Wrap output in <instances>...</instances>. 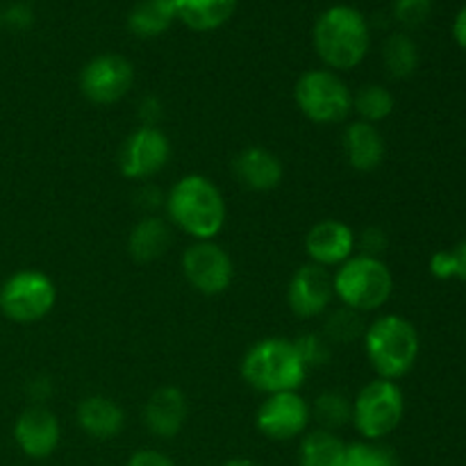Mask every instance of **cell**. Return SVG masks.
I'll list each match as a JSON object with an SVG mask.
<instances>
[{"label":"cell","mask_w":466,"mask_h":466,"mask_svg":"<svg viewBox=\"0 0 466 466\" xmlns=\"http://www.w3.org/2000/svg\"><path fill=\"white\" fill-rule=\"evenodd\" d=\"M360 246H362V255L380 258L382 250L387 248V235L380 230V228H367L364 235L360 237Z\"/></svg>","instance_id":"1f68e13d"},{"label":"cell","mask_w":466,"mask_h":466,"mask_svg":"<svg viewBox=\"0 0 466 466\" xmlns=\"http://www.w3.org/2000/svg\"><path fill=\"white\" fill-rule=\"evenodd\" d=\"M355 246V232L337 218H323L305 235V253L312 264L323 268L341 267L346 259L353 258Z\"/></svg>","instance_id":"9a60e30c"},{"label":"cell","mask_w":466,"mask_h":466,"mask_svg":"<svg viewBox=\"0 0 466 466\" xmlns=\"http://www.w3.org/2000/svg\"><path fill=\"white\" fill-rule=\"evenodd\" d=\"M232 171L241 187L250 191H271L282 182L285 168L278 155L262 146H250L244 148L232 162Z\"/></svg>","instance_id":"e0dca14e"},{"label":"cell","mask_w":466,"mask_h":466,"mask_svg":"<svg viewBox=\"0 0 466 466\" xmlns=\"http://www.w3.org/2000/svg\"><path fill=\"white\" fill-rule=\"evenodd\" d=\"M59 437V421L50 410L44 405H32L23 410L21 417L14 423V441L18 449L32 460H46L57 451Z\"/></svg>","instance_id":"5bb4252c"},{"label":"cell","mask_w":466,"mask_h":466,"mask_svg":"<svg viewBox=\"0 0 466 466\" xmlns=\"http://www.w3.org/2000/svg\"><path fill=\"white\" fill-rule=\"evenodd\" d=\"M32 391H35V396L39 400H44V396L50 391V385L46 378H36V380H32Z\"/></svg>","instance_id":"f35d334b"},{"label":"cell","mask_w":466,"mask_h":466,"mask_svg":"<svg viewBox=\"0 0 466 466\" xmlns=\"http://www.w3.org/2000/svg\"><path fill=\"white\" fill-rule=\"evenodd\" d=\"M453 36H455V41L460 44V48L466 50V7L460 9V14L455 16Z\"/></svg>","instance_id":"8d00e7d4"},{"label":"cell","mask_w":466,"mask_h":466,"mask_svg":"<svg viewBox=\"0 0 466 466\" xmlns=\"http://www.w3.org/2000/svg\"><path fill=\"white\" fill-rule=\"evenodd\" d=\"M57 300L55 282L36 268H23L0 287V312L14 323H35L48 317Z\"/></svg>","instance_id":"ba28073f"},{"label":"cell","mask_w":466,"mask_h":466,"mask_svg":"<svg viewBox=\"0 0 466 466\" xmlns=\"http://www.w3.org/2000/svg\"><path fill=\"white\" fill-rule=\"evenodd\" d=\"M159 116H162V103H159L157 98L148 96V98L141 100V103H139V118L144 121V126L155 127V123L159 121Z\"/></svg>","instance_id":"e575fe53"},{"label":"cell","mask_w":466,"mask_h":466,"mask_svg":"<svg viewBox=\"0 0 466 466\" xmlns=\"http://www.w3.org/2000/svg\"><path fill=\"white\" fill-rule=\"evenodd\" d=\"M371 46V30L362 12L335 5L317 18L314 48L330 71H350L364 62Z\"/></svg>","instance_id":"7a4b0ae2"},{"label":"cell","mask_w":466,"mask_h":466,"mask_svg":"<svg viewBox=\"0 0 466 466\" xmlns=\"http://www.w3.org/2000/svg\"><path fill=\"white\" fill-rule=\"evenodd\" d=\"M346 444L330 431H314L300 444V466H344Z\"/></svg>","instance_id":"603a6c76"},{"label":"cell","mask_w":466,"mask_h":466,"mask_svg":"<svg viewBox=\"0 0 466 466\" xmlns=\"http://www.w3.org/2000/svg\"><path fill=\"white\" fill-rule=\"evenodd\" d=\"M296 350L303 358L305 367H319V364H326L330 360V346L326 339H321L319 335H303L294 341Z\"/></svg>","instance_id":"f546056e"},{"label":"cell","mask_w":466,"mask_h":466,"mask_svg":"<svg viewBox=\"0 0 466 466\" xmlns=\"http://www.w3.org/2000/svg\"><path fill=\"white\" fill-rule=\"evenodd\" d=\"M77 426L94 440H114L126 426V412L107 396H86L77 405Z\"/></svg>","instance_id":"d6986e66"},{"label":"cell","mask_w":466,"mask_h":466,"mask_svg":"<svg viewBox=\"0 0 466 466\" xmlns=\"http://www.w3.org/2000/svg\"><path fill=\"white\" fill-rule=\"evenodd\" d=\"M168 246H171V228L159 217H144L141 221H137L130 232V239H127V250H130L132 259L141 264L159 259L167 253Z\"/></svg>","instance_id":"ffe728a7"},{"label":"cell","mask_w":466,"mask_h":466,"mask_svg":"<svg viewBox=\"0 0 466 466\" xmlns=\"http://www.w3.org/2000/svg\"><path fill=\"white\" fill-rule=\"evenodd\" d=\"M344 466H399V458L380 441H355L346 444Z\"/></svg>","instance_id":"4316f807"},{"label":"cell","mask_w":466,"mask_h":466,"mask_svg":"<svg viewBox=\"0 0 466 466\" xmlns=\"http://www.w3.org/2000/svg\"><path fill=\"white\" fill-rule=\"evenodd\" d=\"M312 414L317 421L321 423L323 431H335V428L346 426L353 419V403L346 399L339 391H323L317 400H314Z\"/></svg>","instance_id":"484cf974"},{"label":"cell","mask_w":466,"mask_h":466,"mask_svg":"<svg viewBox=\"0 0 466 466\" xmlns=\"http://www.w3.org/2000/svg\"><path fill=\"white\" fill-rule=\"evenodd\" d=\"M335 296L344 308L355 312H373L394 294V276L380 258L353 255L332 276Z\"/></svg>","instance_id":"5b68a950"},{"label":"cell","mask_w":466,"mask_h":466,"mask_svg":"<svg viewBox=\"0 0 466 466\" xmlns=\"http://www.w3.org/2000/svg\"><path fill=\"white\" fill-rule=\"evenodd\" d=\"M382 59H385V68L390 71L391 77L405 80V77H410L417 71L419 48L410 35H405V32H394V35L385 41Z\"/></svg>","instance_id":"cb8c5ba5"},{"label":"cell","mask_w":466,"mask_h":466,"mask_svg":"<svg viewBox=\"0 0 466 466\" xmlns=\"http://www.w3.org/2000/svg\"><path fill=\"white\" fill-rule=\"evenodd\" d=\"M241 376L253 390L262 394H282L296 391L308 376L303 358L296 344L282 337H268L250 346L241 360Z\"/></svg>","instance_id":"3957f363"},{"label":"cell","mask_w":466,"mask_h":466,"mask_svg":"<svg viewBox=\"0 0 466 466\" xmlns=\"http://www.w3.org/2000/svg\"><path fill=\"white\" fill-rule=\"evenodd\" d=\"M405 399L394 380L376 378L353 400V426L367 441H380L403 421Z\"/></svg>","instance_id":"52a82bcc"},{"label":"cell","mask_w":466,"mask_h":466,"mask_svg":"<svg viewBox=\"0 0 466 466\" xmlns=\"http://www.w3.org/2000/svg\"><path fill=\"white\" fill-rule=\"evenodd\" d=\"M326 332L330 337V341H335V344H350V341H355L362 335V319H360V312H355L350 308L337 309L328 319Z\"/></svg>","instance_id":"83f0119b"},{"label":"cell","mask_w":466,"mask_h":466,"mask_svg":"<svg viewBox=\"0 0 466 466\" xmlns=\"http://www.w3.org/2000/svg\"><path fill=\"white\" fill-rule=\"evenodd\" d=\"M364 349L378 378L396 382L412 371L421 341L412 321L399 314H385L367 328Z\"/></svg>","instance_id":"277c9868"},{"label":"cell","mask_w":466,"mask_h":466,"mask_svg":"<svg viewBox=\"0 0 466 466\" xmlns=\"http://www.w3.org/2000/svg\"><path fill=\"white\" fill-rule=\"evenodd\" d=\"M139 198L144 208H157V205H162V191H157L155 187H144Z\"/></svg>","instance_id":"74e56055"},{"label":"cell","mask_w":466,"mask_h":466,"mask_svg":"<svg viewBox=\"0 0 466 466\" xmlns=\"http://www.w3.org/2000/svg\"><path fill=\"white\" fill-rule=\"evenodd\" d=\"M296 105L312 123L335 126L353 112L349 85L330 68H312L299 77L294 89Z\"/></svg>","instance_id":"8992f818"},{"label":"cell","mask_w":466,"mask_h":466,"mask_svg":"<svg viewBox=\"0 0 466 466\" xmlns=\"http://www.w3.org/2000/svg\"><path fill=\"white\" fill-rule=\"evenodd\" d=\"M127 466H176L168 455L159 453L155 449H144L132 453V458L127 460Z\"/></svg>","instance_id":"836d02e7"},{"label":"cell","mask_w":466,"mask_h":466,"mask_svg":"<svg viewBox=\"0 0 466 466\" xmlns=\"http://www.w3.org/2000/svg\"><path fill=\"white\" fill-rule=\"evenodd\" d=\"M182 271L187 282L198 294L218 296L230 289L235 280V264L217 241H194L182 255Z\"/></svg>","instance_id":"9c48e42d"},{"label":"cell","mask_w":466,"mask_h":466,"mask_svg":"<svg viewBox=\"0 0 466 466\" xmlns=\"http://www.w3.org/2000/svg\"><path fill=\"white\" fill-rule=\"evenodd\" d=\"M432 0H394V18L405 27H419L428 21Z\"/></svg>","instance_id":"f1b7e54d"},{"label":"cell","mask_w":466,"mask_h":466,"mask_svg":"<svg viewBox=\"0 0 466 466\" xmlns=\"http://www.w3.org/2000/svg\"><path fill=\"white\" fill-rule=\"evenodd\" d=\"M235 9L237 0H176L177 18L196 32H212L226 25Z\"/></svg>","instance_id":"44dd1931"},{"label":"cell","mask_w":466,"mask_h":466,"mask_svg":"<svg viewBox=\"0 0 466 466\" xmlns=\"http://www.w3.org/2000/svg\"><path fill=\"white\" fill-rule=\"evenodd\" d=\"M171 221L194 241H212L226 226V200L209 177L191 173L180 177L167 196Z\"/></svg>","instance_id":"6da1fadb"},{"label":"cell","mask_w":466,"mask_h":466,"mask_svg":"<svg viewBox=\"0 0 466 466\" xmlns=\"http://www.w3.org/2000/svg\"><path fill=\"white\" fill-rule=\"evenodd\" d=\"M171 159V141L159 127L139 126L121 146L118 168L130 180L157 176Z\"/></svg>","instance_id":"8fae6325"},{"label":"cell","mask_w":466,"mask_h":466,"mask_svg":"<svg viewBox=\"0 0 466 466\" xmlns=\"http://www.w3.org/2000/svg\"><path fill=\"white\" fill-rule=\"evenodd\" d=\"M451 253H453V259H455V278L466 280V239L460 241Z\"/></svg>","instance_id":"d590c367"},{"label":"cell","mask_w":466,"mask_h":466,"mask_svg":"<svg viewBox=\"0 0 466 466\" xmlns=\"http://www.w3.org/2000/svg\"><path fill=\"white\" fill-rule=\"evenodd\" d=\"M0 25H3V12H0Z\"/></svg>","instance_id":"60d3db41"},{"label":"cell","mask_w":466,"mask_h":466,"mask_svg":"<svg viewBox=\"0 0 466 466\" xmlns=\"http://www.w3.org/2000/svg\"><path fill=\"white\" fill-rule=\"evenodd\" d=\"M223 466H258L255 462H250V460H244V458H237V460H228Z\"/></svg>","instance_id":"ab89813d"},{"label":"cell","mask_w":466,"mask_h":466,"mask_svg":"<svg viewBox=\"0 0 466 466\" xmlns=\"http://www.w3.org/2000/svg\"><path fill=\"white\" fill-rule=\"evenodd\" d=\"M135 82V68L123 55L103 53L85 64L80 91L94 105H114L126 98Z\"/></svg>","instance_id":"30bf717a"},{"label":"cell","mask_w":466,"mask_h":466,"mask_svg":"<svg viewBox=\"0 0 466 466\" xmlns=\"http://www.w3.org/2000/svg\"><path fill=\"white\" fill-rule=\"evenodd\" d=\"M335 296V285L328 268L319 264H303L299 271L291 276L289 287H287V303L291 312L300 319L321 317Z\"/></svg>","instance_id":"4fadbf2b"},{"label":"cell","mask_w":466,"mask_h":466,"mask_svg":"<svg viewBox=\"0 0 466 466\" xmlns=\"http://www.w3.org/2000/svg\"><path fill=\"white\" fill-rule=\"evenodd\" d=\"M176 18V0H139L127 16V27L139 39H153L167 32Z\"/></svg>","instance_id":"7402d4cb"},{"label":"cell","mask_w":466,"mask_h":466,"mask_svg":"<svg viewBox=\"0 0 466 466\" xmlns=\"http://www.w3.org/2000/svg\"><path fill=\"white\" fill-rule=\"evenodd\" d=\"M3 23H7L14 30H27L35 23V12L27 3H12L3 12Z\"/></svg>","instance_id":"4dcf8cb0"},{"label":"cell","mask_w":466,"mask_h":466,"mask_svg":"<svg viewBox=\"0 0 466 466\" xmlns=\"http://www.w3.org/2000/svg\"><path fill=\"white\" fill-rule=\"evenodd\" d=\"M312 419L308 400L299 391L271 394L258 410L255 426L264 437L273 441H287L303 435Z\"/></svg>","instance_id":"7c38bea8"},{"label":"cell","mask_w":466,"mask_h":466,"mask_svg":"<svg viewBox=\"0 0 466 466\" xmlns=\"http://www.w3.org/2000/svg\"><path fill=\"white\" fill-rule=\"evenodd\" d=\"M431 273L440 280H451L455 278V259L451 250H440L431 258Z\"/></svg>","instance_id":"d6a6232c"},{"label":"cell","mask_w":466,"mask_h":466,"mask_svg":"<svg viewBox=\"0 0 466 466\" xmlns=\"http://www.w3.org/2000/svg\"><path fill=\"white\" fill-rule=\"evenodd\" d=\"M344 153L355 171H376L385 159V139L376 126L355 121L344 130Z\"/></svg>","instance_id":"ac0fdd59"},{"label":"cell","mask_w":466,"mask_h":466,"mask_svg":"<svg viewBox=\"0 0 466 466\" xmlns=\"http://www.w3.org/2000/svg\"><path fill=\"white\" fill-rule=\"evenodd\" d=\"M187 414H189V405H187V396L177 387H159L150 394L148 403L144 408V421L146 428L153 432L159 440H173L180 435L185 428Z\"/></svg>","instance_id":"2e32d148"},{"label":"cell","mask_w":466,"mask_h":466,"mask_svg":"<svg viewBox=\"0 0 466 466\" xmlns=\"http://www.w3.org/2000/svg\"><path fill=\"white\" fill-rule=\"evenodd\" d=\"M396 107V100L391 91L382 85H364L358 94L353 96V109L358 112L360 121H367L371 126L385 121L391 116Z\"/></svg>","instance_id":"d4e9b609"}]
</instances>
